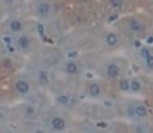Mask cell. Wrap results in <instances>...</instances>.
Here are the masks:
<instances>
[{
  "label": "cell",
  "instance_id": "6da1fadb",
  "mask_svg": "<svg viewBox=\"0 0 153 133\" xmlns=\"http://www.w3.org/2000/svg\"><path fill=\"white\" fill-rule=\"evenodd\" d=\"M141 56L145 58V61H147V65L148 67L153 69V56L151 54V52L148 49H141Z\"/></svg>",
  "mask_w": 153,
  "mask_h": 133
},
{
  "label": "cell",
  "instance_id": "7a4b0ae2",
  "mask_svg": "<svg viewBox=\"0 0 153 133\" xmlns=\"http://www.w3.org/2000/svg\"><path fill=\"white\" fill-rule=\"evenodd\" d=\"M16 88H17V91L22 94H25V93L29 92V84L26 82H24V80H18V82L16 83Z\"/></svg>",
  "mask_w": 153,
  "mask_h": 133
},
{
  "label": "cell",
  "instance_id": "3957f363",
  "mask_svg": "<svg viewBox=\"0 0 153 133\" xmlns=\"http://www.w3.org/2000/svg\"><path fill=\"white\" fill-rule=\"evenodd\" d=\"M52 127H53V129H56V131L64 129V127H65L64 119H61V118H55V119L52 120Z\"/></svg>",
  "mask_w": 153,
  "mask_h": 133
},
{
  "label": "cell",
  "instance_id": "277c9868",
  "mask_svg": "<svg viewBox=\"0 0 153 133\" xmlns=\"http://www.w3.org/2000/svg\"><path fill=\"white\" fill-rule=\"evenodd\" d=\"M106 74H108V75H109L110 77L118 76V74H119L118 66H117V65H114V64H110L109 66H108V69H106Z\"/></svg>",
  "mask_w": 153,
  "mask_h": 133
},
{
  "label": "cell",
  "instance_id": "5b68a950",
  "mask_svg": "<svg viewBox=\"0 0 153 133\" xmlns=\"http://www.w3.org/2000/svg\"><path fill=\"white\" fill-rule=\"evenodd\" d=\"M130 28H131L132 31H135V32H139V31H141V30L144 28V26L141 25V22H140V21L132 20L131 22H130Z\"/></svg>",
  "mask_w": 153,
  "mask_h": 133
},
{
  "label": "cell",
  "instance_id": "8992f818",
  "mask_svg": "<svg viewBox=\"0 0 153 133\" xmlns=\"http://www.w3.org/2000/svg\"><path fill=\"white\" fill-rule=\"evenodd\" d=\"M50 12V5L46 4V3H40L38 5V13L42 14V16H46V14Z\"/></svg>",
  "mask_w": 153,
  "mask_h": 133
},
{
  "label": "cell",
  "instance_id": "52a82bcc",
  "mask_svg": "<svg viewBox=\"0 0 153 133\" xmlns=\"http://www.w3.org/2000/svg\"><path fill=\"white\" fill-rule=\"evenodd\" d=\"M117 43H118V39H117V36H115L114 34H108L106 35V44L108 45L114 47Z\"/></svg>",
  "mask_w": 153,
  "mask_h": 133
},
{
  "label": "cell",
  "instance_id": "ba28073f",
  "mask_svg": "<svg viewBox=\"0 0 153 133\" xmlns=\"http://www.w3.org/2000/svg\"><path fill=\"white\" fill-rule=\"evenodd\" d=\"M100 92H101V89H100V87L98 84H92V86L89 87V94L91 96H99Z\"/></svg>",
  "mask_w": 153,
  "mask_h": 133
},
{
  "label": "cell",
  "instance_id": "9c48e42d",
  "mask_svg": "<svg viewBox=\"0 0 153 133\" xmlns=\"http://www.w3.org/2000/svg\"><path fill=\"white\" fill-rule=\"evenodd\" d=\"M18 45H20L21 48H24V49H26V48H29V45H30V40L24 36V38H21L20 40H18Z\"/></svg>",
  "mask_w": 153,
  "mask_h": 133
},
{
  "label": "cell",
  "instance_id": "30bf717a",
  "mask_svg": "<svg viewBox=\"0 0 153 133\" xmlns=\"http://www.w3.org/2000/svg\"><path fill=\"white\" fill-rule=\"evenodd\" d=\"M77 65L74 64V62H69L68 65H66V71H68L69 74H75L77 72Z\"/></svg>",
  "mask_w": 153,
  "mask_h": 133
},
{
  "label": "cell",
  "instance_id": "8fae6325",
  "mask_svg": "<svg viewBox=\"0 0 153 133\" xmlns=\"http://www.w3.org/2000/svg\"><path fill=\"white\" fill-rule=\"evenodd\" d=\"M147 114H148V111L144 106H136V115L137 116H145Z\"/></svg>",
  "mask_w": 153,
  "mask_h": 133
},
{
  "label": "cell",
  "instance_id": "7c38bea8",
  "mask_svg": "<svg viewBox=\"0 0 153 133\" xmlns=\"http://www.w3.org/2000/svg\"><path fill=\"white\" fill-rule=\"evenodd\" d=\"M119 88H121L122 91H129L130 89V83L126 79H122L121 82H119Z\"/></svg>",
  "mask_w": 153,
  "mask_h": 133
},
{
  "label": "cell",
  "instance_id": "4fadbf2b",
  "mask_svg": "<svg viewBox=\"0 0 153 133\" xmlns=\"http://www.w3.org/2000/svg\"><path fill=\"white\" fill-rule=\"evenodd\" d=\"M10 28H12L13 31H20L21 28H22L21 22H18V21H13V22H10Z\"/></svg>",
  "mask_w": 153,
  "mask_h": 133
},
{
  "label": "cell",
  "instance_id": "5bb4252c",
  "mask_svg": "<svg viewBox=\"0 0 153 133\" xmlns=\"http://www.w3.org/2000/svg\"><path fill=\"white\" fill-rule=\"evenodd\" d=\"M130 89H132L134 92H137L140 89V83L137 80H132V83H130Z\"/></svg>",
  "mask_w": 153,
  "mask_h": 133
},
{
  "label": "cell",
  "instance_id": "9a60e30c",
  "mask_svg": "<svg viewBox=\"0 0 153 133\" xmlns=\"http://www.w3.org/2000/svg\"><path fill=\"white\" fill-rule=\"evenodd\" d=\"M57 99H58L60 103H64V105H66V103L69 102V96H68V94H61Z\"/></svg>",
  "mask_w": 153,
  "mask_h": 133
},
{
  "label": "cell",
  "instance_id": "2e32d148",
  "mask_svg": "<svg viewBox=\"0 0 153 133\" xmlns=\"http://www.w3.org/2000/svg\"><path fill=\"white\" fill-rule=\"evenodd\" d=\"M127 113L130 116H135L136 115V106H130L127 109Z\"/></svg>",
  "mask_w": 153,
  "mask_h": 133
},
{
  "label": "cell",
  "instance_id": "e0dca14e",
  "mask_svg": "<svg viewBox=\"0 0 153 133\" xmlns=\"http://www.w3.org/2000/svg\"><path fill=\"white\" fill-rule=\"evenodd\" d=\"M110 4H112V7H114V8H119V7L122 5V0H110Z\"/></svg>",
  "mask_w": 153,
  "mask_h": 133
},
{
  "label": "cell",
  "instance_id": "ac0fdd59",
  "mask_svg": "<svg viewBox=\"0 0 153 133\" xmlns=\"http://www.w3.org/2000/svg\"><path fill=\"white\" fill-rule=\"evenodd\" d=\"M40 82H42L43 84H46L48 82V79H47V74L46 72H40Z\"/></svg>",
  "mask_w": 153,
  "mask_h": 133
},
{
  "label": "cell",
  "instance_id": "d6986e66",
  "mask_svg": "<svg viewBox=\"0 0 153 133\" xmlns=\"http://www.w3.org/2000/svg\"><path fill=\"white\" fill-rule=\"evenodd\" d=\"M96 125H98L99 128H106V127H108V124H106V123H104V121H99V123L96 124Z\"/></svg>",
  "mask_w": 153,
  "mask_h": 133
},
{
  "label": "cell",
  "instance_id": "ffe728a7",
  "mask_svg": "<svg viewBox=\"0 0 153 133\" xmlns=\"http://www.w3.org/2000/svg\"><path fill=\"white\" fill-rule=\"evenodd\" d=\"M3 66H4V67H10V61L9 60H4L3 61Z\"/></svg>",
  "mask_w": 153,
  "mask_h": 133
},
{
  "label": "cell",
  "instance_id": "44dd1931",
  "mask_svg": "<svg viewBox=\"0 0 153 133\" xmlns=\"http://www.w3.org/2000/svg\"><path fill=\"white\" fill-rule=\"evenodd\" d=\"M152 42H153V38H152V36H149V38H148V43H149V44H151Z\"/></svg>",
  "mask_w": 153,
  "mask_h": 133
},
{
  "label": "cell",
  "instance_id": "7402d4cb",
  "mask_svg": "<svg viewBox=\"0 0 153 133\" xmlns=\"http://www.w3.org/2000/svg\"><path fill=\"white\" fill-rule=\"evenodd\" d=\"M75 54H77L75 52H72V53H69V57H70V56H72V57H74V56H75Z\"/></svg>",
  "mask_w": 153,
  "mask_h": 133
},
{
  "label": "cell",
  "instance_id": "603a6c76",
  "mask_svg": "<svg viewBox=\"0 0 153 133\" xmlns=\"http://www.w3.org/2000/svg\"><path fill=\"white\" fill-rule=\"evenodd\" d=\"M115 18H117V16H112V17L109 18V21H113V20H115Z\"/></svg>",
  "mask_w": 153,
  "mask_h": 133
},
{
  "label": "cell",
  "instance_id": "cb8c5ba5",
  "mask_svg": "<svg viewBox=\"0 0 153 133\" xmlns=\"http://www.w3.org/2000/svg\"><path fill=\"white\" fill-rule=\"evenodd\" d=\"M4 40H5V42H7V43H8V44L10 43V39H9V38H4Z\"/></svg>",
  "mask_w": 153,
  "mask_h": 133
},
{
  "label": "cell",
  "instance_id": "d4e9b609",
  "mask_svg": "<svg viewBox=\"0 0 153 133\" xmlns=\"http://www.w3.org/2000/svg\"><path fill=\"white\" fill-rule=\"evenodd\" d=\"M83 1H88V0H83Z\"/></svg>",
  "mask_w": 153,
  "mask_h": 133
}]
</instances>
